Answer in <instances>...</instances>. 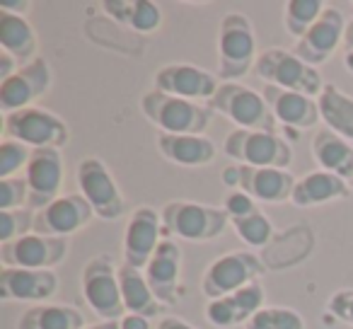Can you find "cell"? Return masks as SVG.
<instances>
[{
    "mask_svg": "<svg viewBox=\"0 0 353 329\" xmlns=\"http://www.w3.org/2000/svg\"><path fill=\"white\" fill-rule=\"evenodd\" d=\"M141 112L145 114L148 121L160 128V133H192V136H203L216 114L206 104L174 97L160 90L143 94Z\"/></svg>",
    "mask_w": 353,
    "mask_h": 329,
    "instance_id": "cell-1",
    "label": "cell"
},
{
    "mask_svg": "<svg viewBox=\"0 0 353 329\" xmlns=\"http://www.w3.org/2000/svg\"><path fill=\"white\" fill-rule=\"evenodd\" d=\"M256 37L254 27L242 12H228L218 27V75L223 83H237L254 68Z\"/></svg>",
    "mask_w": 353,
    "mask_h": 329,
    "instance_id": "cell-2",
    "label": "cell"
},
{
    "mask_svg": "<svg viewBox=\"0 0 353 329\" xmlns=\"http://www.w3.org/2000/svg\"><path fill=\"white\" fill-rule=\"evenodd\" d=\"M254 73L264 80L266 85H276V88L293 90V92H303L317 99L324 90L322 75L317 68L307 66L303 59L293 54V49H281V46H271L259 54L254 63Z\"/></svg>",
    "mask_w": 353,
    "mask_h": 329,
    "instance_id": "cell-3",
    "label": "cell"
},
{
    "mask_svg": "<svg viewBox=\"0 0 353 329\" xmlns=\"http://www.w3.org/2000/svg\"><path fill=\"white\" fill-rule=\"evenodd\" d=\"M223 152L237 165L285 170L293 162V148L276 131H247L232 128L223 143Z\"/></svg>",
    "mask_w": 353,
    "mask_h": 329,
    "instance_id": "cell-4",
    "label": "cell"
},
{
    "mask_svg": "<svg viewBox=\"0 0 353 329\" xmlns=\"http://www.w3.org/2000/svg\"><path fill=\"white\" fill-rule=\"evenodd\" d=\"M206 107L247 131H276V119L264 94L242 83H221Z\"/></svg>",
    "mask_w": 353,
    "mask_h": 329,
    "instance_id": "cell-5",
    "label": "cell"
},
{
    "mask_svg": "<svg viewBox=\"0 0 353 329\" xmlns=\"http://www.w3.org/2000/svg\"><path fill=\"white\" fill-rule=\"evenodd\" d=\"M165 230L172 232L179 240L206 242L223 235V230L230 223L225 208L206 206L194 201H167L160 211Z\"/></svg>",
    "mask_w": 353,
    "mask_h": 329,
    "instance_id": "cell-6",
    "label": "cell"
},
{
    "mask_svg": "<svg viewBox=\"0 0 353 329\" xmlns=\"http://www.w3.org/2000/svg\"><path fill=\"white\" fill-rule=\"evenodd\" d=\"M3 133H6V138L30 146L32 150H37V148H59L61 150L70 138L68 123L59 114L37 107V104L3 114Z\"/></svg>",
    "mask_w": 353,
    "mask_h": 329,
    "instance_id": "cell-7",
    "label": "cell"
},
{
    "mask_svg": "<svg viewBox=\"0 0 353 329\" xmlns=\"http://www.w3.org/2000/svg\"><path fill=\"white\" fill-rule=\"evenodd\" d=\"M83 295L94 315L107 322V319H121L126 315L121 298V286H119V269L109 255H97L88 259L80 274Z\"/></svg>",
    "mask_w": 353,
    "mask_h": 329,
    "instance_id": "cell-8",
    "label": "cell"
},
{
    "mask_svg": "<svg viewBox=\"0 0 353 329\" xmlns=\"http://www.w3.org/2000/svg\"><path fill=\"white\" fill-rule=\"evenodd\" d=\"M264 274V264L252 252H230L206 266L201 276V290L208 300L225 298L245 286L254 283Z\"/></svg>",
    "mask_w": 353,
    "mask_h": 329,
    "instance_id": "cell-9",
    "label": "cell"
},
{
    "mask_svg": "<svg viewBox=\"0 0 353 329\" xmlns=\"http://www.w3.org/2000/svg\"><path fill=\"white\" fill-rule=\"evenodd\" d=\"M75 175H78L80 194L88 199L94 216L102 221H117L123 213V194L107 165L99 157H83Z\"/></svg>",
    "mask_w": 353,
    "mask_h": 329,
    "instance_id": "cell-10",
    "label": "cell"
},
{
    "mask_svg": "<svg viewBox=\"0 0 353 329\" xmlns=\"http://www.w3.org/2000/svg\"><path fill=\"white\" fill-rule=\"evenodd\" d=\"M225 187H237L250 194L254 201L281 203L293 197V189L298 179L288 170L274 168H250V165H235L223 172Z\"/></svg>",
    "mask_w": 353,
    "mask_h": 329,
    "instance_id": "cell-11",
    "label": "cell"
},
{
    "mask_svg": "<svg viewBox=\"0 0 353 329\" xmlns=\"http://www.w3.org/2000/svg\"><path fill=\"white\" fill-rule=\"evenodd\" d=\"M346 17L339 8H329L322 12L317 22L295 41L293 54L303 59L307 66L317 68V66L327 63L334 56V51L343 44V34H346Z\"/></svg>",
    "mask_w": 353,
    "mask_h": 329,
    "instance_id": "cell-12",
    "label": "cell"
},
{
    "mask_svg": "<svg viewBox=\"0 0 353 329\" xmlns=\"http://www.w3.org/2000/svg\"><path fill=\"white\" fill-rule=\"evenodd\" d=\"M65 255H68L65 237H44L37 232L0 247L3 266H15V269H54L65 259Z\"/></svg>",
    "mask_w": 353,
    "mask_h": 329,
    "instance_id": "cell-13",
    "label": "cell"
},
{
    "mask_svg": "<svg viewBox=\"0 0 353 329\" xmlns=\"http://www.w3.org/2000/svg\"><path fill=\"white\" fill-rule=\"evenodd\" d=\"M25 182L30 189L27 208L41 211L59 199L63 184V155L59 148H37L25 170Z\"/></svg>",
    "mask_w": 353,
    "mask_h": 329,
    "instance_id": "cell-14",
    "label": "cell"
},
{
    "mask_svg": "<svg viewBox=\"0 0 353 329\" xmlns=\"http://www.w3.org/2000/svg\"><path fill=\"white\" fill-rule=\"evenodd\" d=\"M162 216L150 206H138L128 216L126 230H123V264L145 269L148 261L160 247Z\"/></svg>",
    "mask_w": 353,
    "mask_h": 329,
    "instance_id": "cell-15",
    "label": "cell"
},
{
    "mask_svg": "<svg viewBox=\"0 0 353 329\" xmlns=\"http://www.w3.org/2000/svg\"><path fill=\"white\" fill-rule=\"evenodd\" d=\"M51 88V68L44 59L22 66L15 75L0 80V109L3 114L17 112V109L34 107L39 97H44Z\"/></svg>",
    "mask_w": 353,
    "mask_h": 329,
    "instance_id": "cell-16",
    "label": "cell"
},
{
    "mask_svg": "<svg viewBox=\"0 0 353 329\" xmlns=\"http://www.w3.org/2000/svg\"><path fill=\"white\" fill-rule=\"evenodd\" d=\"M92 206L83 194H68V197H59L54 203L37 211L34 232L44 237H68L83 230L92 221Z\"/></svg>",
    "mask_w": 353,
    "mask_h": 329,
    "instance_id": "cell-17",
    "label": "cell"
},
{
    "mask_svg": "<svg viewBox=\"0 0 353 329\" xmlns=\"http://www.w3.org/2000/svg\"><path fill=\"white\" fill-rule=\"evenodd\" d=\"M221 88L218 78L208 70L192 63H167L155 73V90L182 99H211L216 90Z\"/></svg>",
    "mask_w": 353,
    "mask_h": 329,
    "instance_id": "cell-18",
    "label": "cell"
},
{
    "mask_svg": "<svg viewBox=\"0 0 353 329\" xmlns=\"http://www.w3.org/2000/svg\"><path fill=\"white\" fill-rule=\"evenodd\" d=\"M59 274L54 269H0V298L3 300H49L59 293Z\"/></svg>",
    "mask_w": 353,
    "mask_h": 329,
    "instance_id": "cell-19",
    "label": "cell"
},
{
    "mask_svg": "<svg viewBox=\"0 0 353 329\" xmlns=\"http://www.w3.org/2000/svg\"><path fill=\"white\" fill-rule=\"evenodd\" d=\"M155 298L162 305H172L179 300V281H182V247L174 240H162L152 259L143 269Z\"/></svg>",
    "mask_w": 353,
    "mask_h": 329,
    "instance_id": "cell-20",
    "label": "cell"
},
{
    "mask_svg": "<svg viewBox=\"0 0 353 329\" xmlns=\"http://www.w3.org/2000/svg\"><path fill=\"white\" fill-rule=\"evenodd\" d=\"M264 308V286L259 281L225 295V298L208 300L206 305V319L213 327L230 329L242 324L245 327L259 310Z\"/></svg>",
    "mask_w": 353,
    "mask_h": 329,
    "instance_id": "cell-21",
    "label": "cell"
},
{
    "mask_svg": "<svg viewBox=\"0 0 353 329\" xmlns=\"http://www.w3.org/2000/svg\"><path fill=\"white\" fill-rule=\"evenodd\" d=\"M266 104L276 121L285 123L293 128H314L319 121V107L317 99L293 90L276 88V85H264L261 90Z\"/></svg>",
    "mask_w": 353,
    "mask_h": 329,
    "instance_id": "cell-22",
    "label": "cell"
},
{
    "mask_svg": "<svg viewBox=\"0 0 353 329\" xmlns=\"http://www.w3.org/2000/svg\"><path fill=\"white\" fill-rule=\"evenodd\" d=\"M157 148L174 165L182 168H203L216 160V146L206 136L192 133H157Z\"/></svg>",
    "mask_w": 353,
    "mask_h": 329,
    "instance_id": "cell-23",
    "label": "cell"
},
{
    "mask_svg": "<svg viewBox=\"0 0 353 329\" xmlns=\"http://www.w3.org/2000/svg\"><path fill=\"white\" fill-rule=\"evenodd\" d=\"M312 157L324 172L351 182L353 179V146L329 128H317L312 136Z\"/></svg>",
    "mask_w": 353,
    "mask_h": 329,
    "instance_id": "cell-24",
    "label": "cell"
},
{
    "mask_svg": "<svg viewBox=\"0 0 353 329\" xmlns=\"http://www.w3.org/2000/svg\"><path fill=\"white\" fill-rule=\"evenodd\" d=\"M348 197V182L332 172H324V170H314L307 172L305 177H300L295 182L293 189V206L298 208H312L322 206V203L336 201V199Z\"/></svg>",
    "mask_w": 353,
    "mask_h": 329,
    "instance_id": "cell-25",
    "label": "cell"
},
{
    "mask_svg": "<svg viewBox=\"0 0 353 329\" xmlns=\"http://www.w3.org/2000/svg\"><path fill=\"white\" fill-rule=\"evenodd\" d=\"M119 286H121V298H123L126 312L141 315V317H148V319L160 315L162 303L155 298V293H152L143 269L121 264L119 266Z\"/></svg>",
    "mask_w": 353,
    "mask_h": 329,
    "instance_id": "cell-26",
    "label": "cell"
},
{
    "mask_svg": "<svg viewBox=\"0 0 353 329\" xmlns=\"http://www.w3.org/2000/svg\"><path fill=\"white\" fill-rule=\"evenodd\" d=\"M0 49L15 56L22 66L37 61L39 41H37L34 30L25 20V15H12V12L0 10Z\"/></svg>",
    "mask_w": 353,
    "mask_h": 329,
    "instance_id": "cell-27",
    "label": "cell"
},
{
    "mask_svg": "<svg viewBox=\"0 0 353 329\" xmlns=\"http://www.w3.org/2000/svg\"><path fill=\"white\" fill-rule=\"evenodd\" d=\"M319 119L327 123L329 131L339 133L346 141H353V97L343 92L339 85H324L317 97Z\"/></svg>",
    "mask_w": 353,
    "mask_h": 329,
    "instance_id": "cell-28",
    "label": "cell"
},
{
    "mask_svg": "<svg viewBox=\"0 0 353 329\" xmlns=\"http://www.w3.org/2000/svg\"><path fill=\"white\" fill-rule=\"evenodd\" d=\"M102 8L109 17L126 25L128 30L141 32V34H150L162 25L160 6L148 3V0H104Z\"/></svg>",
    "mask_w": 353,
    "mask_h": 329,
    "instance_id": "cell-29",
    "label": "cell"
},
{
    "mask_svg": "<svg viewBox=\"0 0 353 329\" xmlns=\"http://www.w3.org/2000/svg\"><path fill=\"white\" fill-rule=\"evenodd\" d=\"M17 329H85V317L73 305L39 303L22 312Z\"/></svg>",
    "mask_w": 353,
    "mask_h": 329,
    "instance_id": "cell-30",
    "label": "cell"
},
{
    "mask_svg": "<svg viewBox=\"0 0 353 329\" xmlns=\"http://www.w3.org/2000/svg\"><path fill=\"white\" fill-rule=\"evenodd\" d=\"M327 10L322 0H288L283 6V25L285 32L293 37H303L314 22Z\"/></svg>",
    "mask_w": 353,
    "mask_h": 329,
    "instance_id": "cell-31",
    "label": "cell"
},
{
    "mask_svg": "<svg viewBox=\"0 0 353 329\" xmlns=\"http://www.w3.org/2000/svg\"><path fill=\"white\" fill-rule=\"evenodd\" d=\"M245 329H305V319L298 310L279 308V305H264Z\"/></svg>",
    "mask_w": 353,
    "mask_h": 329,
    "instance_id": "cell-32",
    "label": "cell"
},
{
    "mask_svg": "<svg viewBox=\"0 0 353 329\" xmlns=\"http://www.w3.org/2000/svg\"><path fill=\"white\" fill-rule=\"evenodd\" d=\"M32 148L12 138H3L0 141V179L15 177L20 170H27L32 157Z\"/></svg>",
    "mask_w": 353,
    "mask_h": 329,
    "instance_id": "cell-33",
    "label": "cell"
},
{
    "mask_svg": "<svg viewBox=\"0 0 353 329\" xmlns=\"http://www.w3.org/2000/svg\"><path fill=\"white\" fill-rule=\"evenodd\" d=\"M232 228L240 235V240L252 247H264L271 240V235H274V226H271V221L261 211L252 213L247 218H235Z\"/></svg>",
    "mask_w": 353,
    "mask_h": 329,
    "instance_id": "cell-34",
    "label": "cell"
},
{
    "mask_svg": "<svg viewBox=\"0 0 353 329\" xmlns=\"http://www.w3.org/2000/svg\"><path fill=\"white\" fill-rule=\"evenodd\" d=\"M34 216L32 208H12V211H0V242H12L17 237H25L34 232Z\"/></svg>",
    "mask_w": 353,
    "mask_h": 329,
    "instance_id": "cell-35",
    "label": "cell"
},
{
    "mask_svg": "<svg viewBox=\"0 0 353 329\" xmlns=\"http://www.w3.org/2000/svg\"><path fill=\"white\" fill-rule=\"evenodd\" d=\"M27 201H30V189L25 177L0 179V211L27 208Z\"/></svg>",
    "mask_w": 353,
    "mask_h": 329,
    "instance_id": "cell-36",
    "label": "cell"
},
{
    "mask_svg": "<svg viewBox=\"0 0 353 329\" xmlns=\"http://www.w3.org/2000/svg\"><path fill=\"white\" fill-rule=\"evenodd\" d=\"M223 208H225V213L230 216V221H235V218H247V216H252V213H259L256 201L250 194L242 192V189H232L225 197V201H223Z\"/></svg>",
    "mask_w": 353,
    "mask_h": 329,
    "instance_id": "cell-37",
    "label": "cell"
},
{
    "mask_svg": "<svg viewBox=\"0 0 353 329\" xmlns=\"http://www.w3.org/2000/svg\"><path fill=\"white\" fill-rule=\"evenodd\" d=\"M327 310L332 317L341 319V322L353 327V288H339L329 295Z\"/></svg>",
    "mask_w": 353,
    "mask_h": 329,
    "instance_id": "cell-38",
    "label": "cell"
},
{
    "mask_svg": "<svg viewBox=\"0 0 353 329\" xmlns=\"http://www.w3.org/2000/svg\"><path fill=\"white\" fill-rule=\"evenodd\" d=\"M119 327H121V329H150V319L141 317V315L126 312L121 319H119Z\"/></svg>",
    "mask_w": 353,
    "mask_h": 329,
    "instance_id": "cell-39",
    "label": "cell"
},
{
    "mask_svg": "<svg viewBox=\"0 0 353 329\" xmlns=\"http://www.w3.org/2000/svg\"><path fill=\"white\" fill-rule=\"evenodd\" d=\"M32 8V0H0V10L12 12V15H22Z\"/></svg>",
    "mask_w": 353,
    "mask_h": 329,
    "instance_id": "cell-40",
    "label": "cell"
},
{
    "mask_svg": "<svg viewBox=\"0 0 353 329\" xmlns=\"http://www.w3.org/2000/svg\"><path fill=\"white\" fill-rule=\"evenodd\" d=\"M155 329H196L182 317H160L155 324Z\"/></svg>",
    "mask_w": 353,
    "mask_h": 329,
    "instance_id": "cell-41",
    "label": "cell"
},
{
    "mask_svg": "<svg viewBox=\"0 0 353 329\" xmlns=\"http://www.w3.org/2000/svg\"><path fill=\"white\" fill-rule=\"evenodd\" d=\"M343 49L353 51V20L346 25V34H343Z\"/></svg>",
    "mask_w": 353,
    "mask_h": 329,
    "instance_id": "cell-42",
    "label": "cell"
},
{
    "mask_svg": "<svg viewBox=\"0 0 353 329\" xmlns=\"http://www.w3.org/2000/svg\"><path fill=\"white\" fill-rule=\"evenodd\" d=\"M85 329H121L119 327V319H107V322H97L92 327H85Z\"/></svg>",
    "mask_w": 353,
    "mask_h": 329,
    "instance_id": "cell-43",
    "label": "cell"
},
{
    "mask_svg": "<svg viewBox=\"0 0 353 329\" xmlns=\"http://www.w3.org/2000/svg\"><path fill=\"white\" fill-rule=\"evenodd\" d=\"M343 66L353 73V51H346V56H343Z\"/></svg>",
    "mask_w": 353,
    "mask_h": 329,
    "instance_id": "cell-44",
    "label": "cell"
},
{
    "mask_svg": "<svg viewBox=\"0 0 353 329\" xmlns=\"http://www.w3.org/2000/svg\"><path fill=\"white\" fill-rule=\"evenodd\" d=\"M348 187H351V189H353V179H351V182H348Z\"/></svg>",
    "mask_w": 353,
    "mask_h": 329,
    "instance_id": "cell-45",
    "label": "cell"
}]
</instances>
